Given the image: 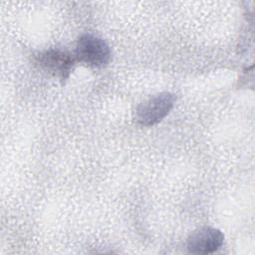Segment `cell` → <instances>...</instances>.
Segmentation results:
<instances>
[{
    "mask_svg": "<svg viewBox=\"0 0 255 255\" xmlns=\"http://www.w3.org/2000/svg\"><path fill=\"white\" fill-rule=\"evenodd\" d=\"M76 59L90 67H104L111 59L109 45L93 34L82 35L76 46Z\"/></svg>",
    "mask_w": 255,
    "mask_h": 255,
    "instance_id": "cell-1",
    "label": "cell"
},
{
    "mask_svg": "<svg viewBox=\"0 0 255 255\" xmlns=\"http://www.w3.org/2000/svg\"><path fill=\"white\" fill-rule=\"evenodd\" d=\"M175 96L168 92L156 94L138 105L135 111L136 121L144 127H150L160 122L172 109Z\"/></svg>",
    "mask_w": 255,
    "mask_h": 255,
    "instance_id": "cell-2",
    "label": "cell"
},
{
    "mask_svg": "<svg viewBox=\"0 0 255 255\" xmlns=\"http://www.w3.org/2000/svg\"><path fill=\"white\" fill-rule=\"evenodd\" d=\"M224 235L216 228L203 226L194 230L187 238V249L192 254H209L215 252L223 243Z\"/></svg>",
    "mask_w": 255,
    "mask_h": 255,
    "instance_id": "cell-3",
    "label": "cell"
},
{
    "mask_svg": "<svg viewBox=\"0 0 255 255\" xmlns=\"http://www.w3.org/2000/svg\"><path fill=\"white\" fill-rule=\"evenodd\" d=\"M40 66L47 72L65 80L70 75L75 58L66 51L59 49H49L37 56Z\"/></svg>",
    "mask_w": 255,
    "mask_h": 255,
    "instance_id": "cell-4",
    "label": "cell"
}]
</instances>
